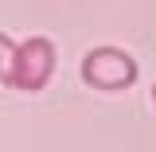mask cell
I'll return each instance as SVG.
<instances>
[{"label": "cell", "mask_w": 156, "mask_h": 152, "mask_svg": "<svg viewBox=\"0 0 156 152\" xmlns=\"http://www.w3.org/2000/svg\"><path fill=\"white\" fill-rule=\"evenodd\" d=\"M51 74H55V43L35 35L16 47V66H12V78H8V90L35 94L51 82Z\"/></svg>", "instance_id": "cell-1"}, {"label": "cell", "mask_w": 156, "mask_h": 152, "mask_svg": "<svg viewBox=\"0 0 156 152\" xmlns=\"http://www.w3.org/2000/svg\"><path fill=\"white\" fill-rule=\"evenodd\" d=\"M82 82L94 90H125L136 82V62L121 47H94L82 58Z\"/></svg>", "instance_id": "cell-2"}, {"label": "cell", "mask_w": 156, "mask_h": 152, "mask_svg": "<svg viewBox=\"0 0 156 152\" xmlns=\"http://www.w3.org/2000/svg\"><path fill=\"white\" fill-rule=\"evenodd\" d=\"M12 66H16V43L0 31V82L8 86V78H12Z\"/></svg>", "instance_id": "cell-3"}, {"label": "cell", "mask_w": 156, "mask_h": 152, "mask_svg": "<svg viewBox=\"0 0 156 152\" xmlns=\"http://www.w3.org/2000/svg\"><path fill=\"white\" fill-rule=\"evenodd\" d=\"M152 101H156V86H152Z\"/></svg>", "instance_id": "cell-4"}]
</instances>
